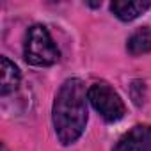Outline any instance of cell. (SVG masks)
<instances>
[{"label":"cell","instance_id":"1","mask_svg":"<svg viewBox=\"0 0 151 151\" xmlns=\"http://www.w3.org/2000/svg\"><path fill=\"white\" fill-rule=\"evenodd\" d=\"M87 87L80 78H68L57 91L52 107V123L60 144L77 142L87 124Z\"/></svg>","mask_w":151,"mask_h":151},{"label":"cell","instance_id":"2","mask_svg":"<svg viewBox=\"0 0 151 151\" xmlns=\"http://www.w3.org/2000/svg\"><path fill=\"white\" fill-rule=\"evenodd\" d=\"M23 57L32 66H52L59 60L60 53L57 45L53 43L48 29L45 25H32L27 30L25 45H23Z\"/></svg>","mask_w":151,"mask_h":151},{"label":"cell","instance_id":"3","mask_svg":"<svg viewBox=\"0 0 151 151\" xmlns=\"http://www.w3.org/2000/svg\"><path fill=\"white\" fill-rule=\"evenodd\" d=\"M89 101L94 107V110L107 121V123H116L124 117L126 107L121 96L114 87H110L107 82H94L89 91H87Z\"/></svg>","mask_w":151,"mask_h":151},{"label":"cell","instance_id":"4","mask_svg":"<svg viewBox=\"0 0 151 151\" xmlns=\"http://www.w3.org/2000/svg\"><path fill=\"white\" fill-rule=\"evenodd\" d=\"M151 149V124H135L114 146L112 151H149Z\"/></svg>","mask_w":151,"mask_h":151},{"label":"cell","instance_id":"5","mask_svg":"<svg viewBox=\"0 0 151 151\" xmlns=\"http://www.w3.org/2000/svg\"><path fill=\"white\" fill-rule=\"evenodd\" d=\"M22 80V73L14 62H11L7 57L0 59V94L7 96L16 91Z\"/></svg>","mask_w":151,"mask_h":151},{"label":"cell","instance_id":"6","mask_svg":"<svg viewBox=\"0 0 151 151\" xmlns=\"http://www.w3.org/2000/svg\"><path fill=\"white\" fill-rule=\"evenodd\" d=\"M149 7H151V4L146 2V0H144V2H126V0H116V2L110 4V11L121 22H132V20L139 18Z\"/></svg>","mask_w":151,"mask_h":151},{"label":"cell","instance_id":"7","mask_svg":"<svg viewBox=\"0 0 151 151\" xmlns=\"http://www.w3.org/2000/svg\"><path fill=\"white\" fill-rule=\"evenodd\" d=\"M126 50L130 55L139 57L151 52V29L149 27H139L126 41Z\"/></svg>","mask_w":151,"mask_h":151}]
</instances>
